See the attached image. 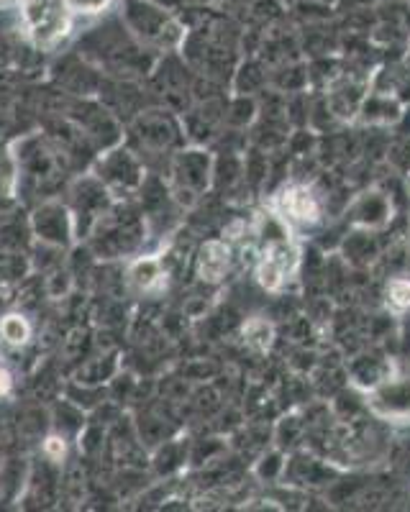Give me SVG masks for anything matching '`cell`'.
Listing matches in <instances>:
<instances>
[{"mask_svg":"<svg viewBox=\"0 0 410 512\" xmlns=\"http://www.w3.org/2000/svg\"><path fill=\"white\" fill-rule=\"evenodd\" d=\"M26 31L39 47H49L70 29L72 11L67 0H24L21 6Z\"/></svg>","mask_w":410,"mask_h":512,"instance_id":"1","label":"cell"},{"mask_svg":"<svg viewBox=\"0 0 410 512\" xmlns=\"http://www.w3.org/2000/svg\"><path fill=\"white\" fill-rule=\"evenodd\" d=\"M300 269V251L293 241H275L264 246L254 277L264 292H282Z\"/></svg>","mask_w":410,"mask_h":512,"instance_id":"2","label":"cell"},{"mask_svg":"<svg viewBox=\"0 0 410 512\" xmlns=\"http://www.w3.org/2000/svg\"><path fill=\"white\" fill-rule=\"evenodd\" d=\"M395 218V200L390 192L380 187H369L359 192L357 198L346 208V221L352 228H364V231H385Z\"/></svg>","mask_w":410,"mask_h":512,"instance_id":"3","label":"cell"},{"mask_svg":"<svg viewBox=\"0 0 410 512\" xmlns=\"http://www.w3.org/2000/svg\"><path fill=\"white\" fill-rule=\"evenodd\" d=\"M277 213L287 223H300V226H316L323 218V200L311 185L293 182L280 192L277 198Z\"/></svg>","mask_w":410,"mask_h":512,"instance_id":"4","label":"cell"},{"mask_svg":"<svg viewBox=\"0 0 410 512\" xmlns=\"http://www.w3.org/2000/svg\"><path fill=\"white\" fill-rule=\"evenodd\" d=\"M369 93V85L354 77H336L326 90V108L336 121H354L362 108L364 95Z\"/></svg>","mask_w":410,"mask_h":512,"instance_id":"5","label":"cell"},{"mask_svg":"<svg viewBox=\"0 0 410 512\" xmlns=\"http://www.w3.org/2000/svg\"><path fill=\"white\" fill-rule=\"evenodd\" d=\"M405 103L393 93V90H369L362 100L357 118L364 126L372 128H390L403 116Z\"/></svg>","mask_w":410,"mask_h":512,"instance_id":"6","label":"cell"},{"mask_svg":"<svg viewBox=\"0 0 410 512\" xmlns=\"http://www.w3.org/2000/svg\"><path fill=\"white\" fill-rule=\"evenodd\" d=\"M369 405L382 418H408L410 415V379L390 377L380 387L369 390Z\"/></svg>","mask_w":410,"mask_h":512,"instance_id":"7","label":"cell"},{"mask_svg":"<svg viewBox=\"0 0 410 512\" xmlns=\"http://www.w3.org/2000/svg\"><path fill=\"white\" fill-rule=\"evenodd\" d=\"M341 259L346 267L367 269L382 259V246L377 241L375 231H364V228H352L341 241Z\"/></svg>","mask_w":410,"mask_h":512,"instance_id":"8","label":"cell"},{"mask_svg":"<svg viewBox=\"0 0 410 512\" xmlns=\"http://www.w3.org/2000/svg\"><path fill=\"white\" fill-rule=\"evenodd\" d=\"M390 377H393V361L387 359L385 354L372 351V354L354 356L349 361V379H352L354 387L364 392L375 390V387H380Z\"/></svg>","mask_w":410,"mask_h":512,"instance_id":"9","label":"cell"},{"mask_svg":"<svg viewBox=\"0 0 410 512\" xmlns=\"http://www.w3.org/2000/svg\"><path fill=\"white\" fill-rule=\"evenodd\" d=\"M231 264V251L223 241H205L203 249L198 254V277L203 282H221L229 272Z\"/></svg>","mask_w":410,"mask_h":512,"instance_id":"10","label":"cell"},{"mask_svg":"<svg viewBox=\"0 0 410 512\" xmlns=\"http://www.w3.org/2000/svg\"><path fill=\"white\" fill-rule=\"evenodd\" d=\"M285 477L293 484H311V487H316V484H328L334 472H331V466L313 459V456H295L293 461H287Z\"/></svg>","mask_w":410,"mask_h":512,"instance_id":"11","label":"cell"},{"mask_svg":"<svg viewBox=\"0 0 410 512\" xmlns=\"http://www.w3.org/2000/svg\"><path fill=\"white\" fill-rule=\"evenodd\" d=\"M382 303L385 310L395 318H403L405 313H410V277L408 274H393L390 280L385 282V290H382Z\"/></svg>","mask_w":410,"mask_h":512,"instance_id":"12","label":"cell"},{"mask_svg":"<svg viewBox=\"0 0 410 512\" xmlns=\"http://www.w3.org/2000/svg\"><path fill=\"white\" fill-rule=\"evenodd\" d=\"M241 336H244V344L249 349L257 351V354H267L275 346V323L267 318H259V315L257 318H249L244 323V328H241Z\"/></svg>","mask_w":410,"mask_h":512,"instance_id":"13","label":"cell"},{"mask_svg":"<svg viewBox=\"0 0 410 512\" xmlns=\"http://www.w3.org/2000/svg\"><path fill=\"white\" fill-rule=\"evenodd\" d=\"M0 336H3V341L11 346H24L29 344L31 338V326L29 320L24 318V315H6V318L0 320Z\"/></svg>","mask_w":410,"mask_h":512,"instance_id":"14","label":"cell"},{"mask_svg":"<svg viewBox=\"0 0 410 512\" xmlns=\"http://www.w3.org/2000/svg\"><path fill=\"white\" fill-rule=\"evenodd\" d=\"M131 280L141 287V290H149V287L157 285L162 280V269L154 259H147V262H139L134 269H131Z\"/></svg>","mask_w":410,"mask_h":512,"instance_id":"15","label":"cell"},{"mask_svg":"<svg viewBox=\"0 0 410 512\" xmlns=\"http://www.w3.org/2000/svg\"><path fill=\"white\" fill-rule=\"evenodd\" d=\"M285 456L280 454V451H272V454L262 456V461H259L257 466V474L262 479H267V482H275V479L285 477Z\"/></svg>","mask_w":410,"mask_h":512,"instance_id":"16","label":"cell"},{"mask_svg":"<svg viewBox=\"0 0 410 512\" xmlns=\"http://www.w3.org/2000/svg\"><path fill=\"white\" fill-rule=\"evenodd\" d=\"M113 0H67V8L80 16H98V13L108 11Z\"/></svg>","mask_w":410,"mask_h":512,"instance_id":"17","label":"cell"},{"mask_svg":"<svg viewBox=\"0 0 410 512\" xmlns=\"http://www.w3.org/2000/svg\"><path fill=\"white\" fill-rule=\"evenodd\" d=\"M44 454H47L52 461H62V459H65V454H67L65 441H62V438H57V436L47 438V441H44Z\"/></svg>","mask_w":410,"mask_h":512,"instance_id":"18","label":"cell"},{"mask_svg":"<svg viewBox=\"0 0 410 512\" xmlns=\"http://www.w3.org/2000/svg\"><path fill=\"white\" fill-rule=\"evenodd\" d=\"M13 387V377L8 369H0V395H8Z\"/></svg>","mask_w":410,"mask_h":512,"instance_id":"19","label":"cell"},{"mask_svg":"<svg viewBox=\"0 0 410 512\" xmlns=\"http://www.w3.org/2000/svg\"><path fill=\"white\" fill-rule=\"evenodd\" d=\"M400 338H403L405 351H410V313L403 315V328H400Z\"/></svg>","mask_w":410,"mask_h":512,"instance_id":"20","label":"cell"},{"mask_svg":"<svg viewBox=\"0 0 410 512\" xmlns=\"http://www.w3.org/2000/svg\"><path fill=\"white\" fill-rule=\"evenodd\" d=\"M405 64H408V70H410V52H408V57H405Z\"/></svg>","mask_w":410,"mask_h":512,"instance_id":"21","label":"cell"},{"mask_svg":"<svg viewBox=\"0 0 410 512\" xmlns=\"http://www.w3.org/2000/svg\"><path fill=\"white\" fill-rule=\"evenodd\" d=\"M408 264H410V239H408Z\"/></svg>","mask_w":410,"mask_h":512,"instance_id":"22","label":"cell"},{"mask_svg":"<svg viewBox=\"0 0 410 512\" xmlns=\"http://www.w3.org/2000/svg\"><path fill=\"white\" fill-rule=\"evenodd\" d=\"M408 198H410V185H408Z\"/></svg>","mask_w":410,"mask_h":512,"instance_id":"23","label":"cell"}]
</instances>
